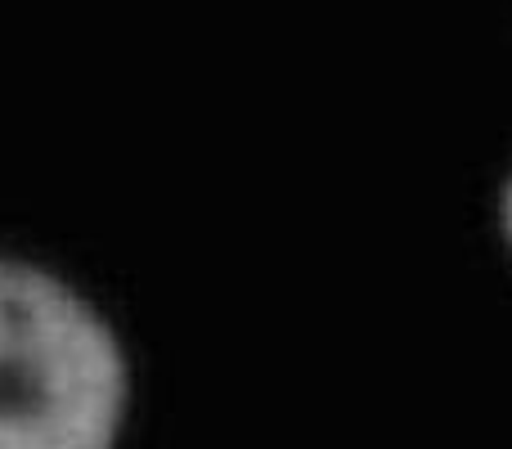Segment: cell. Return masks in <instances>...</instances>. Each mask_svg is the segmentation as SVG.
Wrapping results in <instances>:
<instances>
[{
  "label": "cell",
  "instance_id": "7a4b0ae2",
  "mask_svg": "<svg viewBox=\"0 0 512 449\" xmlns=\"http://www.w3.org/2000/svg\"><path fill=\"white\" fill-rule=\"evenodd\" d=\"M504 229H508V243H512V185H508V194H504Z\"/></svg>",
  "mask_w": 512,
  "mask_h": 449
},
{
  "label": "cell",
  "instance_id": "6da1fadb",
  "mask_svg": "<svg viewBox=\"0 0 512 449\" xmlns=\"http://www.w3.org/2000/svg\"><path fill=\"white\" fill-rule=\"evenodd\" d=\"M126 360L59 279L0 261V449H113Z\"/></svg>",
  "mask_w": 512,
  "mask_h": 449
}]
</instances>
